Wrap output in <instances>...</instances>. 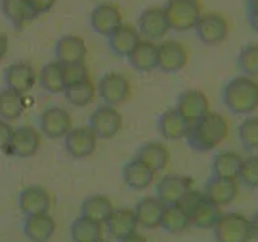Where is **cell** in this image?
I'll list each match as a JSON object with an SVG mask.
<instances>
[{
	"label": "cell",
	"mask_w": 258,
	"mask_h": 242,
	"mask_svg": "<svg viewBox=\"0 0 258 242\" xmlns=\"http://www.w3.org/2000/svg\"><path fill=\"white\" fill-rule=\"evenodd\" d=\"M71 237L75 242H97L103 239V226L81 215L71 224Z\"/></svg>",
	"instance_id": "4dcf8cb0"
},
{
	"label": "cell",
	"mask_w": 258,
	"mask_h": 242,
	"mask_svg": "<svg viewBox=\"0 0 258 242\" xmlns=\"http://www.w3.org/2000/svg\"><path fill=\"white\" fill-rule=\"evenodd\" d=\"M205 202V196L204 192H199V191H194V189H189L187 192L184 194V196L177 200V207H179L182 212L190 218V215L196 212V210L204 204Z\"/></svg>",
	"instance_id": "60d3db41"
},
{
	"label": "cell",
	"mask_w": 258,
	"mask_h": 242,
	"mask_svg": "<svg viewBox=\"0 0 258 242\" xmlns=\"http://www.w3.org/2000/svg\"><path fill=\"white\" fill-rule=\"evenodd\" d=\"M131 95V84L121 73H107L99 81V97L111 107L124 103Z\"/></svg>",
	"instance_id": "52a82bcc"
},
{
	"label": "cell",
	"mask_w": 258,
	"mask_h": 242,
	"mask_svg": "<svg viewBox=\"0 0 258 242\" xmlns=\"http://www.w3.org/2000/svg\"><path fill=\"white\" fill-rule=\"evenodd\" d=\"M190 125L185 121L176 108L163 111L158 118V133L166 141H179L187 136Z\"/></svg>",
	"instance_id": "603a6c76"
},
{
	"label": "cell",
	"mask_w": 258,
	"mask_h": 242,
	"mask_svg": "<svg viewBox=\"0 0 258 242\" xmlns=\"http://www.w3.org/2000/svg\"><path fill=\"white\" fill-rule=\"evenodd\" d=\"M119 242H147V239H145L144 236H141V234L134 232V234H131V236H127V237H124V239H121Z\"/></svg>",
	"instance_id": "f6af8a7d"
},
{
	"label": "cell",
	"mask_w": 258,
	"mask_h": 242,
	"mask_svg": "<svg viewBox=\"0 0 258 242\" xmlns=\"http://www.w3.org/2000/svg\"><path fill=\"white\" fill-rule=\"evenodd\" d=\"M248 23L255 32H258V13H250L248 12Z\"/></svg>",
	"instance_id": "bcb514c9"
},
{
	"label": "cell",
	"mask_w": 258,
	"mask_h": 242,
	"mask_svg": "<svg viewBox=\"0 0 258 242\" xmlns=\"http://www.w3.org/2000/svg\"><path fill=\"white\" fill-rule=\"evenodd\" d=\"M220 207L205 199L204 204L190 215V224H194L199 229H213V226L220 220Z\"/></svg>",
	"instance_id": "d590c367"
},
{
	"label": "cell",
	"mask_w": 258,
	"mask_h": 242,
	"mask_svg": "<svg viewBox=\"0 0 258 242\" xmlns=\"http://www.w3.org/2000/svg\"><path fill=\"white\" fill-rule=\"evenodd\" d=\"M123 179L127 188L134 191H144L155 179V171L149 165H145L142 160L134 157L123 168Z\"/></svg>",
	"instance_id": "44dd1931"
},
{
	"label": "cell",
	"mask_w": 258,
	"mask_h": 242,
	"mask_svg": "<svg viewBox=\"0 0 258 242\" xmlns=\"http://www.w3.org/2000/svg\"><path fill=\"white\" fill-rule=\"evenodd\" d=\"M247 10L250 13H258V0H247Z\"/></svg>",
	"instance_id": "c3c4849f"
},
{
	"label": "cell",
	"mask_w": 258,
	"mask_h": 242,
	"mask_svg": "<svg viewBox=\"0 0 258 242\" xmlns=\"http://www.w3.org/2000/svg\"><path fill=\"white\" fill-rule=\"evenodd\" d=\"M189 189H192L190 177L168 174L161 177V181L157 184V197L165 205H174Z\"/></svg>",
	"instance_id": "ac0fdd59"
},
{
	"label": "cell",
	"mask_w": 258,
	"mask_h": 242,
	"mask_svg": "<svg viewBox=\"0 0 258 242\" xmlns=\"http://www.w3.org/2000/svg\"><path fill=\"white\" fill-rule=\"evenodd\" d=\"M237 65L242 75L245 76H258V44H247L240 48L237 56Z\"/></svg>",
	"instance_id": "8d00e7d4"
},
{
	"label": "cell",
	"mask_w": 258,
	"mask_h": 242,
	"mask_svg": "<svg viewBox=\"0 0 258 242\" xmlns=\"http://www.w3.org/2000/svg\"><path fill=\"white\" fill-rule=\"evenodd\" d=\"M89 126L99 139H111L123 128V116L116 107L105 103L94 110L91 119H89Z\"/></svg>",
	"instance_id": "8992f818"
},
{
	"label": "cell",
	"mask_w": 258,
	"mask_h": 242,
	"mask_svg": "<svg viewBox=\"0 0 258 242\" xmlns=\"http://www.w3.org/2000/svg\"><path fill=\"white\" fill-rule=\"evenodd\" d=\"M250 224H252V232H253V237L258 239V212L253 215V218L250 220Z\"/></svg>",
	"instance_id": "7dc6e473"
},
{
	"label": "cell",
	"mask_w": 258,
	"mask_h": 242,
	"mask_svg": "<svg viewBox=\"0 0 258 242\" xmlns=\"http://www.w3.org/2000/svg\"><path fill=\"white\" fill-rule=\"evenodd\" d=\"M107 226H108V231L111 236L121 240V239L134 234L139 224H137V218H136L134 210L118 208V210H113V213L107 220Z\"/></svg>",
	"instance_id": "484cf974"
},
{
	"label": "cell",
	"mask_w": 258,
	"mask_h": 242,
	"mask_svg": "<svg viewBox=\"0 0 258 242\" xmlns=\"http://www.w3.org/2000/svg\"><path fill=\"white\" fill-rule=\"evenodd\" d=\"M223 103L236 115H250L258 108V81L240 75L223 89Z\"/></svg>",
	"instance_id": "7a4b0ae2"
},
{
	"label": "cell",
	"mask_w": 258,
	"mask_h": 242,
	"mask_svg": "<svg viewBox=\"0 0 258 242\" xmlns=\"http://www.w3.org/2000/svg\"><path fill=\"white\" fill-rule=\"evenodd\" d=\"M160 226L169 234H179L190 226V218L182 210L174 205H165L163 215H161Z\"/></svg>",
	"instance_id": "d6a6232c"
},
{
	"label": "cell",
	"mask_w": 258,
	"mask_h": 242,
	"mask_svg": "<svg viewBox=\"0 0 258 242\" xmlns=\"http://www.w3.org/2000/svg\"><path fill=\"white\" fill-rule=\"evenodd\" d=\"M229 133V125L224 116L215 111H207L200 119L190 125L187 144L196 152H210L220 145Z\"/></svg>",
	"instance_id": "6da1fadb"
},
{
	"label": "cell",
	"mask_w": 258,
	"mask_h": 242,
	"mask_svg": "<svg viewBox=\"0 0 258 242\" xmlns=\"http://www.w3.org/2000/svg\"><path fill=\"white\" fill-rule=\"evenodd\" d=\"M113 204L107 196H100V194H95V196H89L84 199L83 205H81V215L89 218V220H94L97 223H107L110 215L113 213Z\"/></svg>",
	"instance_id": "83f0119b"
},
{
	"label": "cell",
	"mask_w": 258,
	"mask_h": 242,
	"mask_svg": "<svg viewBox=\"0 0 258 242\" xmlns=\"http://www.w3.org/2000/svg\"><path fill=\"white\" fill-rule=\"evenodd\" d=\"M187 65V48L177 40H163L158 45L157 68L163 73H177Z\"/></svg>",
	"instance_id": "9a60e30c"
},
{
	"label": "cell",
	"mask_w": 258,
	"mask_h": 242,
	"mask_svg": "<svg viewBox=\"0 0 258 242\" xmlns=\"http://www.w3.org/2000/svg\"><path fill=\"white\" fill-rule=\"evenodd\" d=\"M97 242H107V240H103V239H100V240H97Z\"/></svg>",
	"instance_id": "681fc988"
},
{
	"label": "cell",
	"mask_w": 258,
	"mask_h": 242,
	"mask_svg": "<svg viewBox=\"0 0 258 242\" xmlns=\"http://www.w3.org/2000/svg\"><path fill=\"white\" fill-rule=\"evenodd\" d=\"M194 29L200 42L205 45H218L228 39L229 23L220 13H202Z\"/></svg>",
	"instance_id": "5b68a950"
},
{
	"label": "cell",
	"mask_w": 258,
	"mask_h": 242,
	"mask_svg": "<svg viewBox=\"0 0 258 242\" xmlns=\"http://www.w3.org/2000/svg\"><path fill=\"white\" fill-rule=\"evenodd\" d=\"M40 86L44 91L50 94H58L64 91V81H63V71L60 62H50L42 68L39 75Z\"/></svg>",
	"instance_id": "836d02e7"
},
{
	"label": "cell",
	"mask_w": 258,
	"mask_h": 242,
	"mask_svg": "<svg viewBox=\"0 0 258 242\" xmlns=\"http://www.w3.org/2000/svg\"><path fill=\"white\" fill-rule=\"evenodd\" d=\"M2 13L16 28H21L26 21L36 18L24 0H2Z\"/></svg>",
	"instance_id": "e575fe53"
},
{
	"label": "cell",
	"mask_w": 258,
	"mask_h": 242,
	"mask_svg": "<svg viewBox=\"0 0 258 242\" xmlns=\"http://www.w3.org/2000/svg\"><path fill=\"white\" fill-rule=\"evenodd\" d=\"M129 65L142 73H147L157 68V58H158V45L149 39H141L137 45L131 50L127 56Z\"/></svg>",
	"instance_id": "ffe728a7"
},
{
	"label": "cell",
	"mask_w": 258,
	"mask_h": 242,
	"mask_svg": "<svg viewBox=\"0 0 258 242\" xmlns=\"http://www.w3.org/2000/svg\"><path fill=\"white\" fill-rule=\"evenodd\" d=\"M163 10L166 13L169 28L179 32L194 29L202 16L199 0H168Z\"/></svg>",
	"instance_id": "277c9868"
},
{
	"label": "cell",
	"mask_w": 258,
	"mask_h": 242,
	"mask_svg": "<svg viewBox=\"0 0 258 242\" xmlns=\"http://www.w3.org/2000/svg\"><path fill=\"white\" fill-rule=\"evenodd\" d=\"M216 242H250L253 239L250 220L240 213H226L213 226Z\"/></svg>",
	"instance_id": "3957f363"
},
{
	"label": "cell",
	"mask_w": 258,
	"mask_h": 242,
	"mask_svg": "<svg viewBox=\"0 0 258 242\" xmlns=\"http://www.w3.org/2000/svg\"><path fill=\"white\" fill-rule=\"evenodd\" d=\"M141 40V32L131 24L121 26L108 37V47L116 56H127Z\"/></svg>",
	"instance_id": "d4e9b609"
},
{
	"label": "cell",
	"mask_w": 258,
	"mask_h": 242,
	"mask_svg": "<svg viewBox=\"0 0 258 242\" xmlns=\"http://www.w3.org/2000/svg\"><path fill=\"white\" fill-rule=\"evenodd\" d=\"M61 71H63V81L64 87L70 84L79 83V81L89 79V70L84 62L78 63H61Z\"/></svg>",
	"instance_id": "ab89813d"
},
{
	"label": "cell",
	"mask_w": 258,
	"mask_h": 242,
	"mask_svg": "<svg viewBox=\"0 0 258 242\" xmlns=\"http://www.w3.org/2000/svg\"><path fill=\"white\" fill-rule=\"evenodd\" d=\"M73 128V119L67 108L48 107L40 115V129L48 139H61Z\"/></svg>",
	"instance_id": "7c38bea8"
},
{
	"label": "cell",
	"mask_w": 258,
	"mask_h": 242,
	"mask_svg": "<svg viewBox=\"0 0 258 242\" xmlns=\"http://www.w3.org/2000/svg\"><path fill=\"white\" fill-rule=\"evenodd\" d=\"M240 163H242V157L236 152L223 150L220 153H216L212 163L213 176L224 177V179H237Z\"/></svg>",
	"instance_id": "f1b7e54d"
},
{
	"label": "cell",
	"mask_w": 258,
	"mask_h": 242,
	"mask_svg": "<svg viewBox=\"0 0 258 242\" xmlns=\"http://www.w3.org/2000/svg\"><path fill=\"white\" fill-rule=\"evenodd\" d=\"M40 142H42V139H40V134L37 129L31 126H20L13 129L12 139L7 145L5 153L10 157L29 158L37 153Z\"/></svg>",
	"instance_id": "ba28073f"
},
{
	"label": "cell",
	"mask_w": 258,
	"mask_h": 242,
	"mask_svg": "<svg viewBox=\"0 0 258 242\" xmlns=\"http://www.w3.org/2000/svg\"><path fill=\"white\" fill-rule=\"evenodd\" d=\"M136 158L142 160L153 171L158 173L165 169L169 161V150L161 142H145L137 149Z\"/></svg>",
	"instance_id": "4316f807"
},
{
	"label": "cell",
	"mask_w": 258,
	"mask_h": 242,
	"mask_svg": "<svg viewBox=\"0 0 258 242\" xmlns=\"http://www.w3.org/2000/svg\"><path fill=\"white\" fill-rule=\"evenodd\" d=\"M12 134H13V128L8 121L0 118V152H5L8 142L12 139Z\"/></svg>",
	"instance_id": "7bdbcfd3"
},
{
	"label": "cell",
	"mask_w": 258,
	"mask_h": 242,
	"mask_svg": "<svg viewBox=\"0 0 258 242\" xmlns=\"http://www.w3.org/2000/svg\"><path fill=\"white\" fill-rule=\"evenodd\" d=\"M56 224L55 220L48 213H39V215H29L26 216L23 224L24 236L31 242H47L50 240L55 234Z\"/></svg>",
	"instance_id": "d6986e66"
},
{
	"label": "cell",
	"mask_w": 258,
	"mask_h": 242,
	"mask_svg": "<svg viewBox=\"0 0 258 242\" xmlns=\"http://www.w3.org/2000/svg\"><path fill=\"white\" fill-rule=\"evenodd\" d=\"M36 70L31 63L28 62H16L10 65L8 68L4 71V81H5V87L16 91L20 94H28L36 84Z\"/></svg>",
	"instance_id": "5bb4252c"
},
{
	"label": "cell",
	"mask_w": 258,
	"mask_h": 242,
	"mask_svg": "<svg viewBox=\"0 0 258 242\" xmlns=\"http://www.w3.org/2000/svg\"><path fill=\"white\" fill-rule=\"evenodd\" d=\"M64 99L68 103L75 105V107H86L89 105L95 97V86L92 84L91 79L79 81V83L70 84L64 87Z\"/></svg>",
	"instance_id": "1f68e13d"
},
{
	"label": "cell",
	"mask_w": 258,
	"mask_h": 242,
	"mask_svg": "<svg viewBox=\"0 0 258 242\" xmlns=\"http://www.w3.org/2000/svg\"><path fill=\"white\" fill-rule=\"evenodd\" d=\"M237 179L250 189H258V157L242 158Z\"/></svg>",
	"instance_id": "f35d334b"
},
{
	"label": "cell",
	"mask_w": 258,
	"mask_h": 242,
	"mask_svg": "<svg viewBox=\"0 0 258 242\" xmlns=\"http://www.w3.org/2000/svg\"><path fill=\"white\" fill-rule=\"evenodd\" d=\"M18 204L21 212L29 215H39V213H48L50 208V194L42 186H28L20 194Z\"/></svg>",
	"instance_id": "e0dca14e"
},
{
	"label": "cell",
	"mask_w": 258,
	"mask_h": 242,
	"mask_svg": "<svg viewBox=\"0 0 258 242\" xmlns=\"http://www.w3.org/2000/svg\"><path fill=\"white\" fill-rule=\"evenodd\" d=\"M169 29L171 28H169L166 13L161 7L145 8L137 18V31L149 40L163 39Z\"/></svg>",
	"instance_id": "8fae6325"
},
{
	"label": "cell",
	"mask_w": 258,
	"mask_h": 242,
	"mask_svg": "<svg viewBox=\"0 0 258 242\" xmlns=\"http://www.w3.org/2000/svg\"><path fill=\"white\" fill-rule=\"evenodd\" d=\"M163 210H165V204L158 197H145L139 200L134 208L137 224L142 226L145 229L158 228Z\"/></svg>",
	"instance_id": "cb8c5ba5"
},
{
	"label": "cell",
	"mask_w": 258,
	"mask_h": 242,
	"mask_svg": "<svg viewBox=\"0 0 258 242\" xmlns=\"http://www.w3.org/2000/svg\"><path fill=\"white\" fill-rule=\"evenodd\" d=\"M8 50V37L7 34H0V60L7 55Z\"/></svg>",
	"instance_id": "ee69618b"
},
{
	"label": "cell",
	"mask_w": 258,
	"mask_h": 242,
	"mask_svg": "<svg viewBox=\"0 0 258 242\" xmlns=\"http://www.w3.org/2000/svg\"><path fill=\"white\" fill-rule=\"evenodd\" d=\"M121 24H123V16L115 4H99L91 13V26L100 36L110 37Z\"/></svg>",
	"instance_id": "4fadbf2b"
},
{
	"label": "cell",
	"mask_w": 258,
	"mask_h": 242,
	"mask_svg": "<svg viewBox=\"0 0 258 242\" xmlns=\"http://www.w3.org/2000/svg\"><path fill=\"white\" fill-rule=\"evenodd\" d=\"M26 108L23 94L12 91V89L4 87L0 91V118L12 123V121L18 119Z\"/></svg>",
	"instance_id": "f546056e"
},
{
	"label": "cell",
	"mask_w": 258,
	"mask_h": 242,
	"mask_svg": "<svg viewBox=\"0 0 258 242\" xmlns=\"http://www.w3.org/2000/svg\"><path fill=\"white\" fill-rule=\"evenodd\" d=\"M239 139L247 150L258 149V118H245L239 126Z\"/></svg>",
	"instance_id": "74e56055"
},
{
	"label": "cell",
	"mask_w": 258,
	"mask_h": 242,
	"mask_svg": "<svg viewBox=\"0 0 258 242\" xmlns=\"http://www.w3.org/2000/svg\"><path fill=\"white\" fill-rule=\"evenodd\" d=\"M87 55V45L79 36H63L55 44V58L60 63L84 62Z\"/></svg>",
	"instance_id": "7402d4cb"
},
{
	"label": "cell",
	"mask_w": 258,
	"mask_h": 242,
	"mask_svg": "<svg viewBox=\"0 0 258 242\" xmlns=\"http://www.w3.org/2000/svg\"><path fill=\"white\" fill-rule=\"evenodd\" d=\"M176 110L179 115L187 121L189 125H194L197 119H200L210 111V102L208 97L199 91V89H187L177 95L176 100Z\"/></svg>",
	"instance_id": "30bf717a"
},
{
	"label": "cell",
	"mask_w": 258,
	"mask_h": 242,
	"mask_svg": "<svg viewBox=\"0 0 258 242\" xmlns=\"http://www.w3.org/2000/svg\"><path fill=\"white\" fill-rule=\"evenodd\" d=\"M99 137L91 129V126L71 128L70 133L64 136V149L73 158H87L97 149Z\"/></svg>",
	"instance_id": "9c48e42d"
},
{
	"label": "cell",
	"mask_w": 258,
	"mask_h": 242,
	"mask_svg": "<svg viewBox=\"0 0 258 242\" xmlns=\"http://www.w3.org/2000/svg\"><path fill=\"white\" fill-rule=\"evenodd\" d=\"M237 194H239L237 179H224V177H218V176L210 177L204 191L205 199L218 207L232 204L236 200Z\"/></svg>",
	"instance_id": "2e32d148"
},
{
	"label": "cell",
	"mask_w": 258,
	"mask_h": 242,
	"mask_svg": "<svg viewBox=\"0 0 258 242\" xmlns=\"http://www.w3.org/2000/svg\"><path fill=\"white\" fill-rule=\"evenodd\" d=\"M26 5L29 7V10L34 13L36 16L42 15V13H47L50 8L55 5L56 0H24Z\"/></svg>",
	"instance_id": "b9f144b4"
}]
</instances>
